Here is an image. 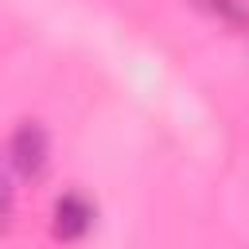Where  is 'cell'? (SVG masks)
<instances>
[{
  "instance_id": "6da1fadb",
  "label": "cell",
  "mask_w": 249,
  "mask_h": 249,
  "mask_svg": "<svg viewBox=\"0 0 249 249\" xmlns=\"http://www.w3.org/2000/svg\"><path fill=\"white\" fill-rule=\"evenodd\" d=\"M8 160H12V167H16L23 179H39V175L47 171V160H51L47 128H43V124H35V121H23V124L12 132Z\"/></svg>"
},
{
  "instance_id": "7a4b0ae2",
  "label": "cell",
  "mask_w": 249,
  "mask_h": 249,
  "mask_svg": "<svg viewBox=\"0 0 249 249\" xmlns=\"http://www.w3.org/2000/svg\"><path fill=\"white\" fill-rule=\"evenodd\" d=\"M93 226V206L82 198V195H62L54 202V214H51V233L58 241H78L86 237Z\"/></svg>"
},
{
  "instance_id": "3957f363",
  "label": "cell",
  "mask_w": 249,
  "mask_h": 249,
  "mask_svg": "<svg viewBox=\"0 0 249 249\" xmlns=\"http://www.w3.org/2000/svg\"><path fill=\"white\" fill-rule=\"evenodd\" d=\"M12 214H16V191H12V179L0 171V230L12 226Z\"/></svg>"
},
{
  "instance_id": "277c9868",
  "label": "cell",
  "mask_w": 249,
  "mask_h": 249,
  "mask_svg": "<svg viewBox=\"0 0 249 249\" xmlns=\"http://www.w3.org/2000/svg\"><path fill=\"white\" fill-rule=\"evenodd\" d=\"M210 8H214L218 16H226L230 23H249V12H245L237 0H210Z\"/></svg>"
}]
</instances>
